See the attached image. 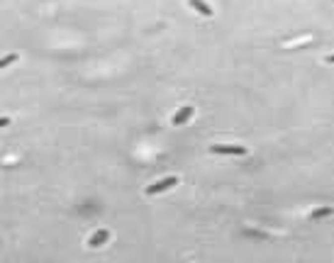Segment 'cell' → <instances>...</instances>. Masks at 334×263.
<instances>
[{"label":"cell","instance_id":"1","mask_svg":"<svg viewBox=\"0 0 334 263\" xmlns=\"http://www.w3.org/2000/svg\"><path fill=\"white\" fill-rule=\"evenodd\" d=\"M212 154H234V156H247V146H234V144H212Z\"/></svg>","mask_w":334,"mask_h":263},{"label":"cell","instance_id":"2","mask_svg":"<svg viewBox=\"0 0 334 263\" xmlns=\"http://www.w3.org/2000/svg\"><path fill=\"white\" fill-rule=\"evenodd\" d=\"M176 183H178V178H176V175H168V178H164V180H159V183L149 185V188H146V195H156V193H164V190H168V188H173Z\"/></svg>","mask_w":334,"mask_h":263},{"label":"cell","instance_id":"7","mask_svg":"<svg viewBox=\"0 0 334 263\" xmlns=\"http://www.w3.org/2000/svg\"><path fill=\"white\" fill-rule=\"evenodd\" d=\"M327 214H332V207H322V210L312 212V217H327Z\"/></svg>","mask_w":334,"mask_h":263},{"label":"cell","instance_id":"8","mask_svg":"<svg viewBox=\"0 0 334 263\" xmlns=\"http://www.w3.org/2000/svg\"><path fill=\"white\" fill-rule=\"evenodd\" d=\"M10 124V117H0V127H7Z\"/></svg>","mask_w":334,"mask_h":263},{"label":"cell","instance_id":"4","mask_svg":"<svg viewBox=\"0 0 334 263\" xmlns=\"http://www.w3.org/2000/svg\"><path fill=\"white\" fill-rule=\"evenodd\" d=\"M191 115H193V107H191V105H186V107H183L181 112H176V117H173V124L178 127V124L188 122V117H191Z\"/></svg>","mask_w":334,"mask_h":263},{"label":"cell","instance_id":"6","mask_svg":"<svg viewBox=\"0 0 334 263\" xmlns=\"http://www.w3.org/2000/svg\"><path fill=\"white\" fill-rule=\"evenodd\" d=\"M17 54H7V56H2L0 58V68H5V66H10V63H15V61H17Z\"/></svg>","mask_w":334,"mask_h":263},{"label":"cell","instance_id":"5","mask_svg":"<svg viewBox=\"0 0 334 263\" xmlns=\"http://www.w3.org/2000/svg\"><path fill=\"white\" fill-rule=\"evenodd\" d=\"M105 239H108V232L103 229V232H98L95 236H93V239H90V246H98V244H103Z\"/></svg>","mask_w":334,"mask_h":263},{"label":"cell","instance_id":"3","mask_svg":"<svg viewBox=\"0 0 334 263\" xmlns=\"http://www.w3.org/2000/svg\"><path fill=\"white\" fill-rule=\"evenodd\" d=\"M188 2H191V7H193V10H198L200 15H205V17H212V7H210L205 0H188Z\"/></svg>","mask_w":334,"mask_h":263}]
</instances>
